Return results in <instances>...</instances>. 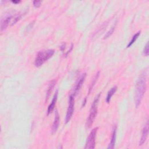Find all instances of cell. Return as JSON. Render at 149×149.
<instances>
[{
	"mask_svg": "<svg viewBox=\"0 0 149 149\" xmlns=\"http://www.w3.org/2000/svg\"><path fill=\"white\" fill-rule=\"evenodd\" d=\"M65 48V44H62V45L60 46V49H61L62 51L64 50Z\"/></svg>",
	"mask_w": 149,
	"mask_h": 149,
	"instance_id": "cell-21",
	"label": "cell"
},
{
	"mask_svg": "<svg viewBox=\"0 0 149 149\" xmlns=\"http://www.w3.org/2000/svg\"><path fill=\"white\" fill-rule=\"evenodd\" d=\"M116 138H117V126H115L113 128L112 132V136L110 143L109 144V146H108V148H114L115 142H116Z\"/></svg>",
	"mask_w": 149,
	"mask_h": 149,
	"instance_id": "cell-10",
	"label": "cell"
},
{
	"mask_svg": "<svg viewBox=\"0 0 149 149\" xmlns=\"http://www.w3.org/2000/svg\"><path fill=\"white\" fill-rule=\"evenodd\" d=\"M117 88H118L117 86H114L109 90V92H108V93L107 94L106 98V102L107 103H110L112 97L114 96V94L115 93V92H117Z\"/></svg>",
	"mask_w": 149,
	"mask_h": 149,
	"instance_id": "cell-12",
	"label": "cell"
},
{
	"mask_svg": "<svg viewBox=\"0 0 149 149\" xmlns=\"http://www.w3.org/2000/svg\"><path fill=\"white\" fill-rule=\"evenodd\" d=\"M59 113L58 112V111L57 110L55 111V118H54V121L53 124V127H52V133L54 134L55 132H56L58 130V128L59 127Z\"/></svg>",
	"mask_w": 149,
	"mask_h": 149,
	"instance_id": "cell-9",
	"label": "cell"
},
{
	"mask_svg": "<svg viewBox=\"0 0 149 149\" xmlns=\"http://www.w3.org/2000/svg\"><path fill=\"white\" fill-rule=\"evenodd\" d=\"M21 17H22V15H20V14H19V15H16V17L14 18L13 21H12V23H11V26H13V25H15L16 22H17L18 21H19V20L21 19Z\"/></svg>",
	"mask_w": 149,
	"mask_h": 149,
	"instance_id": "cell-18",
	"label": "cell"
},
{
	"mask_svg": "<svg viewBox=\"0 0 149 149\" xmlns=\"http://www.w3.org/2000/svg\"><path fill=\"white\" fill-rule=\"evenodd\" d=\"M86 76H87L86 73H84V74H83V75L81 76V77L80 78V79H79V80L78 81L77 84H76V85L75 88V91H74V94H73L74 95L78 93V92L80 90L81 87H82V85H83V84H84V82L85 80V79H86Z\"/></svg>",
	"mask_w": 149,
	"mask_h": 149,
	"instance_id": "cell-8",
	"label": "cell"
},
{
	"mask_svg": "<svg viewBox=\"0 0 149 149\" xmlns=\"http://www.w3.org/2000/svg\"><path fill=\"white\" fill-rule=\"evenodd\" d=\"M74 94H71L69 96V104L68 107L67 112V114H66L65 117V123L67 124H68L70 120H71L72 115L73 114L74 112V106H75V97Z\"/></svg>",
	"mask_w": 149,
	"mask_h": 149,
	"instance_id": "cell-4",
	"label": "cell"
},
{
	"mask_svg": "<svg viewBox=\"0 0 149 149\" xmlns=\"http://www.w3.org/2000/svg\"><path fill=\"white\" fill-rule=\"evenodd\" d=\"M147 71L144 70L139 76L135 87V103L136 108L140 105L147 88Z\"/></svg>",
	"mask_w": 149,
	"mask_h": 149,
	"instance_id": "cell-1",
	"label": "cell"
},
{
	"mask_svg": "<svg viewBox=\"0 0 149 149\" xmlns=\"http://www.w3.org/2000/svg\"><path fill=\"white\" fill-rule=\"evenodd\" d=\"M12 3L13 4H17L20 3L21 1H12Z\"/></svg>",
	"mask_w": 149,
	"mask_h": 149,
	"instance_id": "cell-22",
	"label": "cell"
},
{
	"mask_svg": "<svg viewBox=\"0 0 149 149\" xmlns=\"http://www.w3.org/2000/svg\"><path fill=\"white\" fill-rule=\"evenodd\" d=\"M117 21L116 20L115 22H114V25H112V26L110 28V29L107 31V33L106 34V35L104 36V39H108L110 36H111L112 35V34L114 33L115 29V27H116V26H117Z\"/></svg>",
	"mask_w": 149,
	"mask_h": 149,
	"instance_id": "cell-14",
	"label": "cell"
},
{
	"mask_svg": "<svg viewBox=\"0 0 149 149\" xmlns=\"http://www.w3.org/2000/svg\"><path fill=\"white\" fill-rule=\"evenodd\" d=\"M86 101H87V98L86 97V98H85V100H84V102H83V103H82V108H83V107H84L85 106V104H86Z\"/></svg>",
	"mask_w": 149,
	"mask_h": 149,
	"instance_id": "cell-20",
	"label": "cell"
},
{
	"mask_svg": "<svg viewBox=\"0 0 149 149\" xmlns=\"http://www.w3.org/2000/svg\"><path fill=\"white\" fill-rule=\"evenodd\" d=\"M55 53L54 49H47L40 51L36 55L35 65L36 67H40L49 58H51Z\"/></svg>",
	"mask_w": 149,
	"mask_h": 149,
	"instance_id": "cell-2",
	"label": "cell"
},
{
	"mask_svg": "<svg viewBox=\"0 0 149 149\" xmlns=\"http://www.w3.org/2000/svg\"><path fill=\"white\" fill-rule=\"evenodd\" d=\"M58 90H57V91L55 92V93L53 96L51 103H50V104L49 105V106L48 107V109H47V115H49L53 112V111L54 110V109L55 107V104H56L57 98H58Z\"/></svg>",
	"mask_w": 149,
	"mask_h": 149,
	"instance_id": "cell-7",
	"label": "cell"
},
{
	"mask_svg": "<svg viewBox=\"0 0 149 149\" xmlns=\"http://www.w3.org/2000/svg\"><path fill=\"white\" fill-rule=\"evenodd\" d=\"M55 84H56V80L55 79L52 80L50 84H49V86L48 88V89H47V91L46 96H45V101L46 102L48 100V99L49 96H50V94L51 93V92L53 91V88L55 86Z\"/></svg>",
	"mask_w": 149,
	"mask_h": 149,
	"instance_id": "cell-13",
	"label": "cell"
},
{
	"mask_svg": "<svg viewBox=\"0 0 149 149\" xmlns=\"http://www.w3.org/2000/svg\"><path fill=\"white\" fill-rule=\"evenodd\" d=\"M33 6L35 8H39L41 4V1H34L33 2Z\"/></svg>",
	"mask_w": 149,
	"mask_h": 149,
	"instance_id": "cell-19",
	"label": "cell"
},
{
	"mask_svg": "<svg viewBox=\"0 0 149 149\" xmlns=\"http://www.w3.org/2000/svg\"><path fill=\"white\" fill-rule=\"evenodd\" d=\"M148 120H147L146 123L144 125V126L142 130V136L139 142V146H142L146 142L147 138L148 137Z\"/></svg>",
	"mask_w": 149,
	"mask_h": 149,
	"instance_id": "cell-6",
	"label": "cell"
},
{
	"mask_svg": "<svg viewBox=\"0 0 149 149\" xmlns=\"http://www.w3.org/2000/svg\"><path fill=\"white\" fill-rule=\"evenodd\" d=\"M140 31H138L133 37H132V39H131V40L129 41V43H128V44L127 45V48L130 47L132 45L134 44V43L136 41V40L138 39V38L140 36Z\"/></svg>",
	"mask_w": 149,
	"mask_h": 149,
	"instance_id": "cell-15",
	"label": "cell"
},
{
	"mask_svg": "<svg viewBox=\"0 0 149 149\" xmlns=\"http://www.w3.org/2000/svg\"><path fill=\"white\" fill-rule=\"evenodd\" d=\"M12 17H13L12 15L8 16L7 17H6L4 19L1 21V31H3L6 29V28L9 25V23L10 21H11Z\"/></svg>",
	"mask_w": 149,
	"mask_h": 149,
	"instance_id": "cell-11",
	"label": "cell"
},
{
	"mask_svg": "<svg viewBox=\"0 0 149 149\" xmlns=\"http://www.w3.org/2000/svg\"><path fill=\"white\" fill-rule=\"evenodd\" d=\"M148 52H149V46H148V42H147L146 45V46L144 47V49H143V54L144 56L147 57L148 55Z\"/></svg>",
	"mask_w": 149,
	"mask_h": 149,
	"instance_id": "cell-17",
	"label": "cell"
},
{
	"mask_svg": "<svg viewBox=\"0 0 149 149\" xmlns=\"http://www.w3.org/2000/svg\"><path fill=\"white\" fill-rule=\"evenodd\" d=\"M98 130V128H94L91 132L88 137L86 146L85 147V148H94L96 146V138L97 132Z\"/></svg>",
	"mask_w": 149,
	"mask_h": 149,
	"instance_id": "cell-5",
	"label": "cell"
},
{
	"mask_svg": "<svg viewBox=\"0 0 149 149\" xmlns=\"http://www.w3.org/2000/svg\"><path fill=\"white\" fill-rule=\"evenodd\" d=\"M101 93H99L95 97L94 100L92 103L91 109L90 110V114L89 115V117L87 119L86 121V128H90L92 127L94 121L96 117V115L97 114V108H98V104L99 100H100Z\"/></svg>",
	"mask_w": 149,
	"mask_h": 149,
	"instance_id": "cell-3",
	"label": "cell"
},
{
	"mask_svg": "<svg viewBox=\"0 0 149 149\" xmlns=\"http://www.w3.org/2000/svg\"><path fill=\"white\" fill-rule=\"evenodd\" d=\"M99 75H100V72H98L97 73V74L96 75L94 78L93 80H92V82L91 83V85H90V88H89V92H88V94H90V93L91 92V91H92V90L93 89V87L94 86V85H95V84H96V82H97V79H98V77H99Z\"/></svg>",
	"mask_w": 149,
	"mask_h": 149,
	"instance_id": "cell-16",
	"label": "cell"
}]
</instances>
